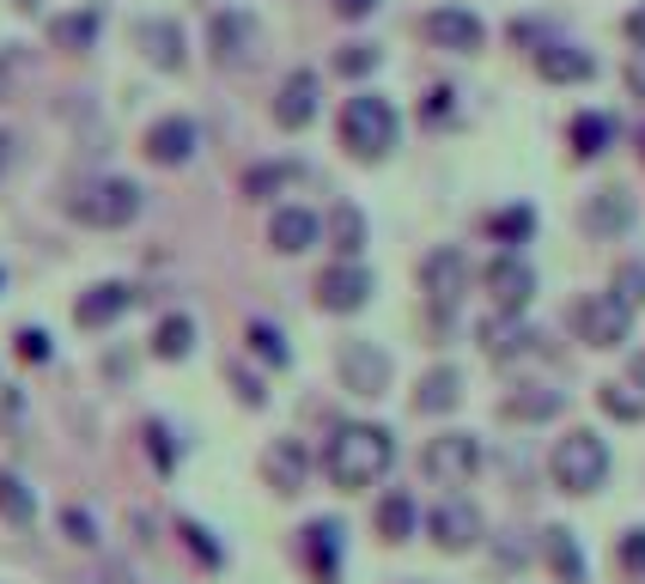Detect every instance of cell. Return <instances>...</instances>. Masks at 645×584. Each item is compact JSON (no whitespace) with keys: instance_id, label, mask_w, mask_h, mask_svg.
I'll return each mask as SVG.
<instances>
[{"instance_id":"obj_1","label":"cell","mask_w":645,"mask_h":584,"mask_svg":"<svg viewBox=\"0 0 645 584\" xmlns=\"http://www.w3.org/2000/svg\"><path fill=\"white\" fill-rule=\"evenodd\" d=\"M396 463V433L390 426H371V420H341L322 445V475H329L341 493H366L390 475Z\"/></svg>"},{"instance_id":"obj_2","label":"cell","mask_w":645,"mask_h":584,"mask_svg":"<svg viewBox=\"0 0 645 584\" xmlns=\"http://www.w3.org/2000/svg\"><path fill=\"white\" fill-rule=\"evenodd\" d=\"M396 135H403V116H396L390 98L359 92V98L341 103V147L354 152V159H384V152L396 147Z\"/></svg>"},{"instance_id":"obj_3","label":"cell","mask_w":645,"mask_h":584,"mask_svg":"<svg viewBox=\"0 0 645 584\" xmlns=\"http://www.w3.org/2000/svg\"><path fill=\"white\" fill-rule=\"evenodd\" d=\"M140 207H147V189L128 184V177H92V184L73 189L68 214L80 219V226H98V231H122L140 219Z\"/></svg>"},{"instance_id":"obj_4","label":"cell","mask_w":645,"mask_h":584,"mask_svg":"<svg viewBox=\"0 0 645 584\" xmlns=\"http://www.w3.org/2000/svg\"><path fill=\"white\" fill-rule=\"evenodd\" d=\"M548 475H554V487H566V493H597L603 475H609V445H603L591 426H573L566 438H554Z\"/></svg>"},{"instance_id":"obj_5","label":"cell","mask_w":645,"mask_h":584,"mask_svg":"<svg viewBox=\"0 0 645 584\" xmlns=\"http://www.w3.org/2000/svg\"><path fill=\"white\" fill-rule=\"evenodd\" d=\"M390 354H384L378 342H366V335H347L341 347H335V378H341L347 396H384L390 389Z\"/></svg>"},{"instance_id":"obj_6","label":"cell","mask_w":645,"mask_h":584,"mask_svg":"<svg viewBox=\"0 0 645 584\" xmlns=\"http://www.w3.org/2000/svg\"><path fill=\"white\" fill-rule=\"evenodd\" d=\"M420 469H427L438 487H469L475 475H482V438H475V433H438V438H427Z\"/></svg>"},{"instance_id":"obj_7","label":"cell","mask_w":645,"mask_h":584,"mask_svg":"<svg viewBox=\"0 0 645 584\" xmlns=\"http://www.w3.org/2000/svg\"><path fill=\"white\" fill-rule=\"evenodd\" d=\"M573 329L585 347H622L634 335V310L622 305L615 293H585L573 305Z\"/></svg>"},{"instance_id":"obj_8","label":"cell","mask_w":645,"mask_h":584,"mask_svg":"<svg viewBox=\"0 0 645 584\" xmlns=\"http://www.w3.org/2000/svg\"><path fill=\"white\" fill-rule=\"evenodd\" d=\"M427 536H433V548H445V554H469L475 542H487V517L475 512L469 499H438L433 512H427Z\"/></svg>"},{"instance_id":"obj_9","label":"cell","mask_w":645,"mask_h":584,"mask_svg":"<svg viewBox=\"0 0 645 584\" xmlns=\"http://www.w3.org/2000/svg\"><path fill=\"white\" fill-rule=\"evenodd\" d=\"M420 287H427V298L438 305V317H445V310L469 293V250H457V244H438V250H427V263H420Z\"/></svg>"},{"instance_id":"obj_10","label":"cell","mask_w":645,"mask_h":584,"mask_svg":"<svg viewBox=\"0 0 645 584\" xmlns=\"http://www.w3.org/2000/svg\"><path fill=\"white\" fill-rule=\"evenodd\" d=\"M317 305L335 310V317H354V310H366L371 305V268L366 263H335V268H322Z\"/></svg>"},{"instance_id":"obj_11","label":"cell","mask_w":645,"mask_h":584,"mask_svg":"<svg viewBox=\"0 0 645 584\" xmlns=\"http://www.w3.org/2000/svg\"><path fill=\"white\" fill-rule=\"evenodd\" d=\"M420 31H427V43H433V49H450V56H469V49H482V43H487L482 12H469V7H433Z\"/></svg>"},{"instance_id":"obj_12","label":"cell","mask_w":645,"mask_h":584,"mask_svg":"<svg viewBox=\"0 0 645 584\" xmlns=\"http://www.w3.org/2000/svg\"><path fill=\"white\" fill-rule=\"evenodd\" d=\"M147 159L152 165H165V171H177V165H189L196 159V147H201V128L189 122V116H159V122L147 128Z\"/></svg>"},{"instance_id":"obj_13","label":"cell","mask_w":645,"mask_h":584,"mask_svg":"<svg viewBox=\"0 0 645 584\" xmlns=\"http://www.w3.org/2000/svg\"><path fill=\"white\" fill-rule=\"evenodd\" d=\"M208 43H214V61H219V68H238V61H250V49H256V12H244V7L214 12V19H208Z\"/></svg>"},{"instance_id":"obj_14","label":"cell","mask_w":645,"mask_h":584,"mask_svg":"<svg viewBox=\"0 0 645 584\" xmlns=\"http://www.w3.org/2000/svg\"><path fill=\"white\" fill-rule=\"evenodd\" d=\"M317 103H322V80L311 68H292L287 80H280V92H275V122L299 135V128H311Z\"/></svg>"},{"instance_id":"obj_15","label":"cell","mask_w":645,"mask_h":584,"mask_svg":"<svg viewBox=\"0 0 645 584\" xmlns=\"http://www.w3.org/2000/svg\"><path fill=\"white\" fill-rule=\"evenodd\" d=\"M482 280H487V293H494V305H499V310H524V305H530V293H536V268L524 263L518 250L494 256Z\"/></svg>"},{"instance_id":"obj_16","label":"cell","mask_w":645,"mask_h":584,"mask_svg":"<svg viewBox=\"0 0 645 584\" xmlns=\"http://www.w3.org/2000/svg\"><path fill=\"white\" fill-rule=\"evenodd\" d=\"M128 305H135V287H128V280H98V287H86L73 298V323H80V329H110Z\"/></svg>"},{"instance_id":"obj_17","label":"cell","mask_w":645,"mask_h":584,"mask_svg":"<svg viewBox=\"0 0 645 584\" xmlns=\"http://www.w3.org/2000/svg\"><path fill=\"white\" fill-rule=\"evenodd\" d=\"M135 43H140V56H147L159 73H177V68L189 61L183 24H177V19H140V24H135Z\"/></svg>"},{"instance_id":"obj_18","label":"cell","mask_w":645,"mask_h":584,"mask_svg":"<svg viewBox=\"0 0 645 584\" xmlns=\"http://www.w3.org/2000/svg\"><path fill=\"white\" fill-rule=\"evenodd\" d=\"M542 335L530 329V323H518V310H499V317H487L482 323V347L506 366V359H524V354H542Z\"/></svg>"},{"instance_id":"obj_19","label":"cell","mask_w":645,"mask_h":584,"mask_svg":"<svg viewBox=\"0 0 645 584\" xmlns=\"http://www.w3.org/2000/svg\"><path fill=\"white\" fill-rule=\"evenodd\" d=\"M317 238H322V219L311 214V207H275V219H268V244H275L280 256H305Z\"/></svg>"},{"instance_id":"obj_20","label":"cell","mask_w":645,"mask_h":584,"mask_svg":"<svg viewBox=\"0 0 645 584\" xmlns=\"http://www.w3.org/2000/svg\"><path fill=\"white\" fill-rule=\"evenodd\" d=\"M305 561H311L317 584L341 578V524H335V517H311V524H305Z\"/></svg>"},{"instance_id":"obj_21","label":"cell","mask_w":645,"mask_h":584,"mask_svg":"<svg viewBox=\"0 0 645 584\" xmlns=\"http://www.w3.org/2000/svg\"><path fill=\"white\" fill-rule=\"evenodd\" d=\"M262 475H268V487H275V493H305L311 457H305L299 438H275V445H268V457H262Z\"/></svg>"},{"instance_id":"obj_22","label":"cell","mask_w":645,"mask_h":584,"mask_svg":"<svg viewBox=\"0 0 645 584\" xmlns=\"http://www.w3.org/2000/svg\"><path fill=\"white\" fill-rule=\"evenodd\" d=\"M536 73L548 86H585L591 73H597V61H591L585 49H573V43H542L536 49Z\"/></svg>"},{"instance_id":"obj_23","label":"cell","mask_w":645,"mask_h":584,"mask_svg":"<svg viewBox=\"0 0 645 584\" xmlns=\"http://www.w3.org/2000/svg\"><path fill=\"white\" fill-rule=\"evenodd\" d=\"M371 524H378L384 542H415V536H420V505H415V493L390 487V493L378 499V512H371Z\"/></svg>"},{"instance_id":"obj_24","label":"cell","mask_w":645,"mask_h":584,"mask_svg":"<svg viewBox=\"0 0 645 584\" xmlns=\"http://www.w3.org/2000/svg\"><path fill=\"white\" fill-rule=\"evenodd\" d=\"M542 561H548V573L560 578V584H585L591 578V566H585V548H578V536L573 529H542Z\"/></svg>"},{"instance_id":"obj_25","label":"cell","mask_w":645,"mask_h":584,"mask_svg":"<svg viewBox=\"0 0 645 584\" xmlns=\"http://www.w3.org/2000/svg\"><path fill=\"white\" fill-rule=\"evenodd\" d=\"M634 226V195L622 189H597L585 201V231H597V238H615V231Z\"/></svg>"},{"instance_id":"obj_26","label":"cell","mask_w":645,"mask_h":584,"mask_svg":"<svg viewBox=\"0 0 645 584\" xmlns=\"http://www.w3.org/2000/svg\"><path fill=\"white\" fill-rule=\"evenodd\" d=\"M463 402V372L457 366H433L415 384V414H450Z\"/></svg>"},{"instance_id":"obj_27","label":"cell","mask_w":645,"mask_h":584,"mask_svg":"<svg viewBox=\"0 0 645 584\" xmlns=\"http://www.w3.org/2000/svg\"><path fill=\"white\" fill-rule=\"evenodd\" d=\"M560 389H548V384H524V389H512L506 402H499V414L506 420H524V426H536V420H554L560 414Z\"/></svg>"},{"instance_id":"obj_28","label":"cell","mask_w":645,"mask_h":584,"mask_svg":"<svg viewBox=\"0 0 645 584\" xmlns=\"http://www.w3.org/2000/svg\"><path fill=\"white\" fill-rule=\"evenodd\" d=\"M322 238L335 244V256H341V263H359V250H366V214H359L354 201H341L329 219H322Z\"/></svg>"},{"instance_id":"obj_29","label":"cell","mask_w":645,"mask_h":584,"mask_svg":"<svg viewBox=\"0 0 645 584\" xmlns=\"http://www.w3.org/2000/svg\"><path fill=\"white\" fill-rule=\"evenodd\" d=\"M98 24H105V12H98V7H80V12H61V19L49 24V37H56V49L80 56V49L98 43Z\"/></svg>"},{"instance_id":"obj_30","label":"cell","mask_w":645,"mask_h":584,"mask_svg":"<svg viewBox=\"0 0 645 584\" xmlns=\"http://www.w3.org/2000/svg\"><path fill=\"white\" fill-rule=\"evenodd\" d=\"M0 524H12V529L37 524V493H31L24 475H12V469H0Z\"/></svg>"},{"instance_id":"obj_31","label":"cell","mask_w":645,"mask_h":584,"mask_svg":"<svg viewBox=\"0 0 645 584\" xmlns=\"http://www.w3.org/2000/svg\"><path fill=\"white\" fill-rule=\"evenodd\" d=\"M573 152L578 159H597L603 147H615V116H603V110H585V116H573Z\"/></svg>"},{"instance_id":"obj_32","label":"cell","mask_w":645,"mask_h":584,"mask_svg":"<svg viewBox=\"0 0 645 584\" xmlns=\"http://www.w3.org/2000/svg\"><path fill=\"white\" fill-rule=\"evenodd\" d=\"M152 354H159V359H189V354H196V317L171 310V317L152 329Z\"/></svg>"},{"instance_id":"obj_33","label":"cell","mask_w":645,"mask_h":584,"mask_svg":"<svg viewBox=\"0 0 645 584\" xmlns=\"http://www.w3.org/2000/svg\"><path fill=\"white\" fill-rule=\"evenodd\" d=\"M244 342H250V354L262 359V366H287L292 359V347H287V335L275 329L268 317H250V329H244Z\"/></svg>"},{"instance_id":"obj_34","label":"cell","mask_w":645,"mask_h":584,"mask_svg":"<svg viewBox=\"0 0 645 584\" xmlns=\"http://www.w3.org/2000/svg\"><path fill=\"white\" fill-rule=\"evenodd\" d=\"M378 61H384L378 43H341V49H335V73H347V80H366Z\"/></svg>"},{"instance_id":"obj_35","label":"cell","mask_w":645,"mask_h":584,"mask_svg":"<svg viewBox=\"0 0 645 584\" xmlns=\"http://www.w3.org/2000/svg\"><path fill=\"white\" fill-rule=\"evenodd\" d=\"M597 402H603V414H615V420H627V426L645 420V396H634L627 384H603Z\"/></svg>"},{"instance_id":"obj_36","label":"cell","mask_w":645,"mask_h":584,"mask_svg":"<svg viewBox=\"0 0 645 584\" xmlns=\"http://www.w3.org/2000/svg\"><path fill=\"white\" fill-rule=\"evenodd\" d=\"M292 184V165H256V171H244V195L250 201H268L275 189Z\"/></svg>"},{"instance_id":"obj_37","label":"cell","mask_w":645,"mask_h":584,"mask_svg":"<svg viewBox=\"0 0 645 584\" xmlns=\"http://www.w3.org/2000/svg\"><path fill=\"white\" fill-rule=\"evenodd\" d=\"M609 293L622 298L627 310H639V305H645V263H622V268H615Z\"/></svg>"},{"instance_id":"obj_38","label":"cell","mask_w":645,"mask_h":584,"mask_svg":"<svg viewBox=\"0 0 645 584\" xmlns=\"http://www.w3.org/2000/svg\"><path fill=\"white\" fill-rule=\"evenodd\" d=\"M61 536H68L73 548H98V517L86 512V505H68V512H61Z\"/></svg>"},{"instance_id":"obj_39","label":"cell","mask_w":645,"mask_h":584,"mask_svg":"<svg viewBox=\"0 0 645 584\" xmlns=\"http://www.w3.org/2000/svg\"><path fill=\"white\" fill-rule=\"evenodd\" d=\"M536 231V214L530 207H506V214H494V238L499 244H524Z\"/></svg>"},{"instance_id":"obj_40","label":"cell","mask_w":645,"mask_h":584,"mask_svg":"<svg viewBox=\"0 0 645 584\" xmlns=\"http://www.w3.org/2000/svg\"><path fill=\"white\" fill-rule=\"evenodd\" d=\"M177 536H183V542H189V548H196V554H201V566H226V554H219V548H214V536H208V529H201V524H196V517H183V524H177Z\"/></svg>"},{"instance_id":"obj_41","label":"cell","mask_w":645,"mask_h":584,"mask_svg":"<svg viewBox=\"0 0 645 584\" xmlns=\"http://www.w3.org/2000/svg\"><path fill=\"white\" fill-rule=\"evenodd\" d=\"M615 561H622L634 578H645V529H627V536L615 542Z\"/></svg>"},{"instance_id":"obj_42","label":"cell","mask_w":645,"mask_h":584,"mask_svg":"<svg viewBox=\"0 0 645 584\" xmlns=\"http://www.w3.org/2000/svg\"><path fill=\"white\" fill-rule=\"evenodd\" d=\"M147 451H152V463H159V469H171V463H177V451H171V433H165L159 420H147Z\"/></svg>"},{"instance_id":"obj_43","label":"cell","mask_w":645,"mask_h":584,"mask_svg":"<svg viewBox=\"0 0 645 584\" xmlns=\"http://www.w3.org/2000/svg\"><path fill=\"white\" fill-rule=\"evenodd\" d=\"M19 359H31V366L49 359V335L43 329H19Z\"/></svg>"},{"instance_id":"obj_44","label":"cell","mask_w":645,"mask_h":584,"mask_svg":"<svg viewBox=\"0 0 645 584\" xmlns=\"http://www.w3.org/2000/svg\"><path fill=\"white\" fill-rule=\"evenodd\" d=\"M231 384L244 389V402H250V408H262V384H256L250 372H231Z\"/></svg>"},{"instance_id":"obj_45","label":"cell","mask_w":645,"mask_h":584,"mask_svg":"<svg viewBox=\"0 0 645 584\" xmlns=\"http://www.w3.org/2000/svg\"><path fill=\"white\" fill-rule=\"evenodd\" d=\"M627 37H634V49L645 56V7H634V12H627Z\"/></svg>"},{"instance_id":"obj_46","label":"cell","mask_w":645,"mask_h":584,"mask_svg":"<svg viewBox=\"0 0 645 584\" xmlns=\"http://www.w3.org/2000/svg\"><path fill=\"white\" fill-rule=\"evenodd\" d=\"M371 7H378V0H335V12H341V19H366Z\"/></svg>"},{"instance_id":"obj_47","label":"cell","mask_w":645,"mask_h":584,"mask_svg":"<svg viewBox=\"0 0 645 584\" xmlns=\"http://www.w3.org/2000/svg\"><path fill=\"white\" fill-rule=\"evenodd\" d=\"M12 147H19V140H12V135H7V128H0V177H7V171H12Z\"/></svg>"},{"instance_id":"obj_48","label":"cell","mask_w":645,"mask_h":584,"mask_svg":"<svg viewBox=\"0 0 645 584\" xmlns=\"http://www.w3.org/2000/svg\"><path fill=\"white\" fill-rule=\"evenodd\" d=\"M627 80H634V92H645V56L634 61V68H627Z\"/></svg>"},{"instance_id":"obj_49","label":"cell","mask_w":645,"mask_h":584,"mask_svg":"<svg viewBox=\"0 0 645 584\" xmlns=\"http://www.w3.org/2000/svg\"><path fill=\"white\" fill-rule=\"evenodd\" d=\"M634 384H639V389H645V354H639V359H634Z\"/></svg>"},{"instance_id":"obj_50","label":"cell","mask_w":645,"mask_h":584,"mask_svg":"<svg viewBox=\"0 0 645 584\" xmlns=\"http://www.w3.org/2000/svg\"><path fill=\"white\" fill-rule=\"evenodd\" d=\"M0 287H7V268H0Z\"/></svg>"}]
</instances>
